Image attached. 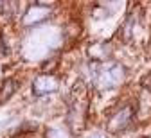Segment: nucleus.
Wrapping results in <instances>:
<instances>
[{
  "label": "nucleus",
  "instance_id": "1",
  "mask_svg": "<svg viewBox=\"0 0 151 138\" xmlns=\"http://www.w3.org/2000/svg\"><path fill=\"white\" fill-rule=\"evenodd\" d=\"M85 119H86V90L83 83H76L70 92L69 113H67V124L72 129V133L83 131Z\"/></svg>",
  "mask_w": 151,
  "mask_h": 138
},
{
  "label": "nucleus",
  "instance_id": "2",
  "mask_svg": "<svg viewBox=\"0 0 151 138\" xmlns=\"http://www.w3.org/2000/svg\"><path fill=\"white\" fill-rule=\"evenodd\" d=\"M95 74V83H97V86H99L101 90H108V88H115L119 86V84L122 83L124 79V67L121 65V63H108V65L101 67Z\"/></svg>",
  "mask_w": 151,
  "mask_h": 138
},
{
  "label": "nucleus",
  "instance_id": "3",
  "mask_svg": "<svg viewBox=\"0 0 151 138\" xmlns=\"http://www.w3.org/2000/svg\"><path fill=\"white\" fill-rule=\"evenodd\" d=\"M133 119V106H122L121 110H117L113 115H112V119L108 120L106 127H108V131H112V133H117V131H122L124 127L129 126V122H131Z\"/></svg>",
  "mask_w": 151,
  "mask_h": 138
},
{
  "label": "nucleus",
  "instance_id": "4",
  "mask_svg": "<svg viewBox=\"0 0 151 138\" xmlns=\"http://www.w3.org/2000/svg\"><path fill=\"white\" fill-rule=\"evenodd\" d=\"M50 16V7L49 6H43V4H34L27 9V13L22 18V25L24 27H32L43 20H47Z\"/></svg>",
  "mask_w": 151,
  "mask_h": 138
},
{
  "label": "nucleus",
  "instance_id": "5",
  "mask_svg": "<svg viewBox=\"0 0 151 138\" xmlns=\"http://www.w3.org/2000/svg\"><path fill=\"white\" fill-rule=\"evenodd\" d=\"M58 90V79L50 74H41L32 83V92L36 95H47Z\"/></svg>",
  "mask_w": 151,
  "mask_h": 138
},
{
  "label": "nucleus",
  "instance_id": "6",
  "mask_svg": "<svg viewBox=\"0 0 151 138\" xmlns=\"http://www.w3.org/2000/svg\"><path fill=\"white\" fill-rule=\"evenodd\" d=\"M18 88V83L15 79H6L0 86V104H4L6 101H9V97L16 92Z\"/></svg>",
  "mask_w": 151,
  "mask_h": 138
},
{
  "label": "nucleus",
  "instance_id": "7",
  "mask_svg": "<svg viewBox=\"0 0 151 138\" xmlns=\"http://www.w3.org/2000/svg\"><path fill=\"white\" fill-rule=\"evenodd\" d=\"M138 110H140V113H142L144 117L151 115V92L144 90L142 97H140V102H138Z\"/></svg>",
  "mask_w": 151,
  "mask_h": 138
},
{
  "label": "nucleus",
  "instance_id": "8",
  "mask_svg": "<svg viewBox=\"0 0 151 138\" xmlns=\"http://www.w3.org/2000/svg\"><path fill=\"white\" fill-rule=\"evenodd\" d=\"M90 54H95L97 59H106L108 54H110V50H108V47L104 43H95L90 47Z\"/></svg>",
  "mask_w": 151,
  "mask_h": 138
},
{
  "label": "nucleus",
  "instance_id": "9",
  "mask_svg": "<svg viewBox=\"0 0 151 138\" xmlns=\"http://www.w3.org/2000/svg\"><path fill=\"white\" fill-rule=\"evenodd\" d=\"M49 138H67V131L54 127V129H50V131H49Z\"/></svg>",
  "mask_w": 151,
  "mask_h": 138
}]
</instances>
